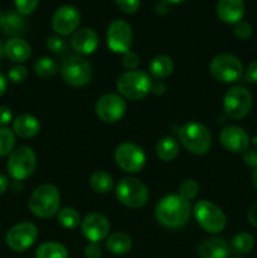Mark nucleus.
Wrapping results in <instances>:
<instances>
[{
    "label": "nucleus",
    "instance_id": "nucleus-44",
    "mask_svg": "<svg viewBox=\"0 0 257 258\" xmlns=\"http://www.w3.org/2000/svg\"><path fill=\"white\" fill-rule=\"evenodd\" d=\"M247 217H248L249 223L257 228V202L254 204H252L251 208L248 209V214H247Z\"/></svg>",
    "mask_w": 257,
    "mask_h": 258
},
{
    "label": "nucleus",
    "instance_id": "nucleus-24",
    "mask_svg": "<svg viewBox=\"0 0 257 258\" xmlns=\"http://www.w3.org/2000/svg\"><path fill=\"white\" fill-rule=\"evenodd\" d=\"M155 153L156 156L160 160L165 161V163L173 161L179 154L178 140L175 138H173V136H164L156 144Z\"/></svg>",
    "mask_w": 257,
    "mask_h": 258
},
{
    "label": "nucleus",
    "instance_id": "nucleus-11",
    "mask_svg": "<svg viewBox=\"0 0 257 258\" xmlns=\"http://www.w3.org/2000/svg\"><path fill=\"white\" fill-rule=\"evenodd\" d=\"M115 161L126 173H139L145 166V151L138 144L122 143L116 148Z\"/></svg>",
    "mask_w": 257,
    "mask_h": 258
},
{
    "label": "nucleus",
    "instance_id": "nucleus-10",
    "mask_svg": "<svg viewBox=\"0 0 257 258\" xmlns=\"http://www.w3.org/2000/svg\"><path fill=\"white\" fill-rule=\"evenodd\" d=\"M252 107V95L246 87L234 86L226 92L223 97V110L232 120L246 117Z\"/></svg>",
    "mask_w": 257,
    "mask_h": 258
},
{
    "label": "nucleus",
    "instance_id": "nucleus-23",
    "mask_svg": "<svg viewBox=\"0 0 257 258\" xmlns=\"http://www.w3.org/2000/svg\"><path fill=\"white\" fill-rule=\"evenodd\" d=\"M106 248L116 256L128 253L133 248V239L125 232H115L106 238Z\"/></svg>",
    "mask_w": 257,
    "mask_h": 258
},
{
    "label": "nucleus",
    "instance_id": "nucleus-50",
    "mask_svg": "<svg viewBox=\"0 0 257 258\" xmlns=\"http://www.w3.org/2000/svg\"><path fill=\"white\" fill-rule=\"evenodd\" d=\"M252 181H253V186L256 188V190H257V169H254L253 175H252Z\"/></svg>",
    "mask_w": 257,
    "mask_h": 258
},
{
    "label": "nucleus",
    "instance_id": "nucleus-33",
    "mask_svg": "<svg viewBox=\"0 0 257 258\" xmlns=\"http://www.w3.org/2000/svg\"><path fill=\"white\" fill-rule=\"evenodd\" d=\"M199 193V184L194 179H185L179 185V196L185 201H191Z\"/></svg>",
    "mask_w": 257,
    "mask_h": 258
},
{
    "label": "nucleus",
    "instance_id": "nucleus-19",
    "mask_svg": "<svg viewBox=\"0 0 257 258\" xmlns=\"http://www.w3.org/2000/svg\"><path fill=\"white\" fill-rule=\"evenodd\" d=\"M217 15L226 24H237L244 15L243 0H219Z\"/></svg>",
    "mask_w": 257,
    "mask_h": 258
},
{
    "label": "nucleus",
    "instance_id": "nucleus-14",
    "mask_svg": "<svg viewBox=\"0 0 257 258\" xmlns=\"http://www.w3.org/2000/svg\"><path fill=\"white\" fill-rule=\"evenodd\" d=\"M107 45L113 53L123 54L133 45V29L130 24L122 19H116L108 25L106 33Z\"/></svg>",
    "mask_w": 257,
    "mask_h": 258
},
{
    "label": "nucleus",
    "instance_id": "nucleus-36",
    "mask_svg": "<svg viewBox=\"0 0 257 258\" xmlns=\"http://www.w3.org/2000/svg\"><path fill=\"white\" fill-rule=\"evenodd\" d=\"M28 77V71L24 66L17 64L14 67H12L8 73V78L12 81L13 83H22L27 80Z\"/></svg>",
    "mask_w": 257,
    "mask_h": 258
},
{
    "label": "nucleus",
    "instance_id": "nucleus-29",
    "mask_svg": "<svg viewBox=\"0 0 257 258\" xmlns=\"http://www.w3.org/2000/svg\"><path fill=\"white\" fill-rule=\"evenodd\" d=\"M57 221L63 228L75 229L80 226L82 219H81V216L77 209L72 208V207H66V208L58 211Z\"/></svg>",
    "mask_w": 257,
    "mask_h": 258
},
{
    "label": "nucleus",
    "instance_id": "nucleus-16",
    "mask_svg": "<svg viewBox=\"0 0 257 258\" xmlns=\"http://www.w3.org/2000/svg\"><path fill=\"white\" fill-rule=\"evenodd\" d=\"M81 231L86 239L93 243H98L107 238L110 232V222L100 213L87 214L81 222Z\"/></svg>",
    "mask_w": 257,
    "mask_h": 258
},
{
    "label": "nucleus",
    "instance_id": "nucleus-43",
    "mask_svg": "<svg viewBox=\"0 0 257 258\" xmlns=\"http://www.w3.org/2000/svg\"><path fill=\"white\" fill-rule=\"evenodd\" d=\"M243 160L248 166L257 169V149H253V150L247 149L243 153Z\"/></svg>",
    "mask_w": 257,
    "mask_h": 258
},
{
    "label": "nucleus",
    "instance_id": "nucleus-31",
    "mask_svg": "<svg viewBox=\"0 0 257 258\" xmlns=\"http://www.w3.org/2000/svg\"><path fill=\"white\" fill-rule=\"evenodd\" d=\"M15 146L14 131L8 127H0V158L13 153Z\"/></svg>",
    "mask_w": 257,
    "mask_h": 258
},
{
    "label": "nucleus",
    "instance_id": "nucleus-27",
    "mask_svg": "<svg viewBox=\"0 0 257 258\" xmlns=\"http://www.w3.org/2000/svg\"><path fill=\"white\" fill-rule=\"evenodd\" d=\"M35 258H68V249L58 242H45L37 248Z\"/></svg>",
    "mask_w": 257,
    "mask_h": 258
},
{
    "label": "nucleus",
    "instance_id": "nucleus-49",
    "mask_svg": "<svg viewBox=\"0 0 257 258\" xmlns=\"http://www.w3.org/2000/svg\"><path fill=\"white\" fill-rule=\"evenodd\" d=\"M5 22H7V14H4V13L0 10V28H4Z\"/></svg>",
    "mask_w": 257,
    "mask_h": 258
},
{
    "label": "nucleus",
    "instance_id": "nucleus-9",
    "mask_svg": "<svg viewBox=\"0 0 257 258\" xmlns=\"http://www.w3.org/2000/svg\"><path fill=\"white\" fill-rule=\"evenodd\" d=\"M117 201L128 208H141L149 199V190L143 181L135 178H123L116 185Z\"/></svg>",
    "mask_w": 257,
    "mask_h": 258
},
{
    "label": "nucleus",
    "instance_id": "nucleus-47",
    "mask_svg": "<svg viewBox=\"0 0 257 258\" xmlns=\"http://www.w3.org/2000/svg\"><path fill=\"white\" fill-rule=\"evenodd\" d=\"M7 87H8L7 77H5V76L3 75L2 72H0V97H2V96L5 93V91H7Z\"/></svg>",
    "mask_w": 257,
    "mask_h": 258
},
{
    "label": "nucleus",
    "instance_id": "nucleus-22",
    "mask_svg": "<svg viewBox=\"0 0 257 258\" xmlns=\"http://www.w3.org/2000/svg\"><path fill=\"white\" fill-rule=\"evenodd\" d=\"M4 52L10 60L15 63L25 62L32 54V49L28 42L22 38H12L4 45Z\"/></svg>",
    "mask_w": 257,
    "mask_h": 258
},
{
    "label": "nucleus",
    "instance_id": "nucleus-4",
    "mask_svg": "<svg viewBox=\"0 0 257 258\" xmlns=\"http://www.w3.org/2000/svg\"><path fill=\"white\" fill-rule=\"evenodd\" d=\"M178 139L181 145L194 155L208 153L212 146V135L206 125L201 122H188L178 131Z\"/></svg>",
    "mask_w": 257,
    "mask_h": 258
},
{
    "label": "nucleus",
    "instance_id": "nucleus-15",
    "mask_svg": "<svg viewBox=\"0 0 257 258\" xmlns=\"http://www.w3.org/2000/svg\"><path fill=\"white\" fill-rule=\"evenodd\" d=\"M81 13L73 5H62L52 17V28L58 35H70L78 29Z\"/></svg>",
    "mask_w": 257,
    "mask_h": 258
},
{
    "label": "nucleus",
    "instance_id": "nucleus-38",
    "mask_svg": "<svg viewBox=\"0 0 257 258\" xmlns=\"http://www.w3.org/2000/svg\"><path fill=\"white\" fill-rule=\"evenodd\" d=\"M233 33H234V35L238 38V39L246 40L251 37L252 27L247 22H242L241 20V22H238L237 24H234Z\"/></svg>",
    "mask_w": 257,
    "mask_h": 258
},
{
    "label": "nucleus",
    "instance_id": "nucleus-51",
    "mask_svg": "<svg viewBox=\"0 0 257 258\" xmlns=\"http://www.w3.org/2000/svg\"><path fill=\"white\" fill-rule=\"evenodd\" d=\"M166 3H170V4H181V3L186 2V0H165Z\"/></svg>",
    "mask_w": 257,
    "mask_h": 258
},
{
    "label": "nucleus",
    "instance_id": "nucleus-1",
    "mask_svg": "<svg viewBox=\"0 0 257 258\" xmlns=\"http://www.w3.org/2000/svg\"><path fill=\"white\" fill-rule=\"evenodd\" d=\"M191 214V206L180 196H166L156 204V221L168 228H179L189 221Z\"/></svg>",
    "mask_w": 257,
    "mask_h": 258
},
{
    "label": "nucleus",
    "instance_id": "nucleus-6",
    "mask_svg": "<svg viewBox=\"0 0 257 258\" xmlns=\"http://www.w3.org/2000/svg\"><path fill=\"white\" fill-rule=\"evenodd\" d=\"M193 214L197 223L208 233H221L226 228V214L217 204L212 203V202L199 201L194 206Z\"/></svg>",
    "mask_w": 257,
    "mask_h": 258
},
{
    "label": "nucleus",
    "instance_id": "nucleus-21",
    "mask_svg": "<svg viewBox=\"0 0 257 258\" xmlns=\"http://www.w3.org/2000/svg\"><path fill=\"white\" fill-rule=\"evenodd\" d=\"M13 131L15 135L23 139H30L38 135L40 131V122L35 116L22 113L13 121Z\"/></svg>",
    "mask_w": 257,
    "mask_h": 258
},
{
    "label": "nucleus",
    "instance_id": "nucleus-46",
    "mask_svg": "<svg viewBox=\"0 0 257 258\" xmlns=\"http://www.w3.org/2000/svg\"><path fill=\"white\" fill-rule=\"evenodd\" d=\"M8 188H9V179L0 174V196H3L8 190Z\"/></svg>",
    "mask_w": 257,
    "mask_h": 258
},
{
    "label": "nucleus",
    "instance_id": "nucleus-30",
    "mask_svg": "<svg viewBox=\"0 0 257 258\" xmlns=\"http://www.w3.org/2000/svg\"><path fill=\"white\" fill-rule=\"evenodd\" d=\"M58 66L53 58L42 57L34 63V72L42 80H49L57 73Z\"/></svg>",
    "mask_w": 257,
    "mask_h": 258
},
{
    "label": "nucleus",
    "instance_id": "nucleus-48",
    "mask_svg": "<svg viewBox=\"0 0 257 258\" xmlns=\"http://www.w3.org/2000/svg\"><path fill=\"white\" fill-rule=\"evenodd\" d=\"M12 188H13V190H14V191H20L23 189L22 181H20V180H14V183H13Z\"/></svg>",
    "mask_w": 257,
    "mask_h": 258
},
{
    "label": "nucleus",
    "instance_id": "nucleus-26",
    "mask_svg": "<svg viewBox=\"0 0 257 258\" xmlns=\"http://www.w3.org/2000/svg\"><path fill=\"white\" fill-rule=\"evenodd\" d=\"M254 247V238L252 234L247 233V232H241V233L236 234L232 238L231 243H229V249L231 253L241 256V254H246L252 251Z\"/></svg>",
    "mask_w": 257,
    "mask_h": 258
},
{
    "label": "nucleus",
    "instance_id": "nucleus-7",
    "mask_svg": "<svg viewBox=\"0 0 257 258\" xmlns=\"http://www.w3.org/2000/svg\"><path fill=\"white\" fill-rule=\"evenodd\" d=\"M209 72L218 82L233 83L243 76V64L236 55L222 53L212 59Z\"/></svg>",
    "mask_w": 257,
    "mask_h": 258
},
{
    "label": "nucleus",
    "instance_id": "nucleus-18",
    "mask_svg": "<svg viewBox=\"0 0 257 258\" xmlns=\"http://www.w3.org/2000/svg\"><path fill=\"white\" fill-rule=\"evenodd\" d=\"M100 44L97 33L91 28H81L73 33L71 47L78 55L92 54Z\"/></svg>",
    "mask_w": 257,
    "mask_h": 258
},
{
    "label": "nucleus",
    "instance_id": "nucleus-40",
    "mask_svg": "<svg viewBox=\"0 0 257 258\" xmlns=\"http://www.w3.org/2000/svg\"><path fill=\"white\" fill-rule=\"evenodd\" d=\"M85 257L86 258H101L102 257V248L98 243L90 242L85 247Z\"/></svg>",
    "mask_w": 257,
    "mask_h": 258
},
{
    "label": "nucleus",
    "instance_id": "nucleus-5",
    "mask_svg": "<svg viewBox=\"0 0 257 258\" xmlns=\"http://www.w3.org/2000/svg\"><path fill=\"white\" fill-rule=\"evenodd\" d=\"M59 72L66 83L72 87H83L92 80L93 68L82 55L71 54L62 59Z\"/></svg>",
    "mask_w": 257,
    "mask_h": 258
},
{
    "label": "nucleus",
    "instance_id": "nucleus-3",
    "mask_svg": "<svg viewBox=\"0 0 257 258\" xmlns=\"http://www.w3.org/2000/svg\"><path fill=\"white\" fill-rule=\"evenodd\" d=\"M153 80L144 71H127L117 78L116 88L122 97L131 101L145 98L151 92Z\"/></svg>",
    "mask_w": 257,
    "mask_h": 258
},
{
    "label": "nucleus",
    "instance_id": "nucleus-41",
    "mask_svg": "<svg viewBox=\"0 0 257 258\" xmlns=\"http://www.w3.org/2000/svg\"><path fill=\"white\" fill-rule=\"evenodd\" d=\"M13 120V112L8 106H0V126L5 127Z\"/></svg>",
    "mask_w": 257,
    "mask_h": 258
},
{
    "label": "nucleus",
    "instance_id": "nucleus-28",
    "mask_svg": "<svg viewBox=\"0 0 257 258\" xmlns=\"http://www.w3.org/2000/svg\"><path fill=\"white\" fill-rule=\"evenodd\" d=\"M90 185L96 193L106 194L113 189V179L108 173L103 170H97L91 175Z\"/></svg>",
    "mask_w": 257,
    "mask_h": 258
},
{
    "label": "nucleus",
    "instance_id": "nucleus-37",
    "mask_svg": "<svg viewBox=\"0 0 257 258\" xmlns=\"http://www.w3.org/2000/svg\"><path fill=\"white\" fill-rule=\"evenodd\" d=\"M122 64L128 71H135L140 64V57H139L138 53L128 50L122 54Z\"/></svg>",
    "mask_w": 257,
    "mask_h": 258
},
{
    "label": "nucleus",
    "instance_id": "nucleus-2",
    "mask_svg": "<svg viewBox=\"0 0 257 258\" xmlns=\"http://www.w3.org/2000/svg\"><path fill=\"white\" fill-rule=\"evenodd\" d=\"M30 212L39 218H52L60 207V193L52 184H42L32 193L29 198Z\"/></svg>",
    "mask_w": 257,
    "mask_h": 258
},
{
    "label": "nucleus",
    "instance_id": "nucleus-20",
    "mask_svg": "<svg viewBox=\"0 0 257 258\" xmlns=\"http://www.w3.org/2000/svg\"><path fill=\"white\" fill-rule=\"evenodd\" d=\"M199 258H228L231 249L229 243L223 238L213 237V238L204 239L197 249Z\"/></svg>",
    "mask_w": 257,
    "mask_h": 258
},
{
    "label": "nucleus",
    "instance_id": "nucleus-34",
    "mask_svg": "<svg viewBox=\"0 0 257 258\" xmlns=\"http://www.w3.org/2000/svg\"><path fill=\"white\" fill-rule=\"evenodd\" d=\"M45 45H47L48 49L52 53H54V54H62V53H65L66 49H67V43H66V40L58 34L49 35V37L47 38V40H45Z\"/></svg>",
    "mask_w": 257,
    "mask_h": 258
},
{
    "label": "nucleus",
    "instance_id": "nucleus-42",
    "mask_svg": "<svg viewBox=\"0 0 257 258\" xmlns=\"http://www.w3.org/2000/svg\"><path fill=\"white\" fill-rule=\"evenodd\" d=\"M244 80L248 83H257V60L252 62L244 72Z\"/></svg>",
    "mask_w": 257,
    "mask_h": 258
},
{
    "label": "nucleus",
    "instance_id": "nucleus-52",
    "mask_svg": "<svg viewBox=\"0 0 257 258\" xmlns=\"http://www.w3.org/2000/svg\"><path fill=\"white\" fill-rule=\"evenodd\" d=\"M233 258H243V257H233Z\"/></svg>",
    "mask_w": 257,
    "mask_h": 258
},
{
    "label": "nucleus",
    "instance_id": "nucleus-39",
    "mask_svg": "<svg viewBox=\"0 0 257 258\" xmlns=\"http://www.w3.org/2000/svg\"><path fill=\"white\" fill-rule=\"evenodd\" d=\"M116 5L122 10L123 13L133 14L136 13L140 8V0H115Z\"/></svg>",
    "mask_w": 257,
    "mask_h": 258
},
{
    "label": "nucleus",
    "instance_id": "nucleus-25",
    "mask_svg": "<svg viewBox=\"0 0 257 258\" xmlns=\"http://www.w3.org/2000/svg\"><path fill=\"white\" fill-rule=\"evenodd\" d=\"M174 71V63L170 57L164 54H159L151 59L149 64V72L156 80H163L170 76Z\"/></svg>",
    "mask_w": 257,
    "mask_h": 258
},
{
    "label": "nucleus",
    "instance_id": "nucleus-13",
    "mask_svg": "<svg viewBox=\"0 0 257 258\" xmlns=\"http://www.w3.org/2000/svg\"><path fill=\"white\" fill-rule=\"evenodd\" d=\"M95 112L101 121L113 123L120 121L126 112V102L122 96L107 93L101 96L95 106Z\"/></svg>",
    "mask_w": 257,
    "mask_h": 258
},
{
    "label": "nucleus",
    "instance_id": "nucleus-45",
    "mask_svg": "<svg viewBox=\"0 0 257 258\" xmlns=\"http://www.w3.org/2000/svg\"><path fill=\"white\" fill-rule=\"evenodd\" d=\"M165 91H166L165 83L161 82L160 80L156 81V82H154V81H153V86H151V92L155 93V95H163V93H165Z\"/></svg>",
    "mask_w": 257,
    "mask_h": 258
},
{
    "label": "nucleus",
    "instance_id": "nucleus-17",
    "mask_svg": "<svg viewBox=\"0 0 257 258\" xmlns=\"http://www.w3.org/2000/svg\"><path fill=\"white\" fill-rule=\"evenodd\" d=\"M219 141L231 153H244L248 149L249 136L239 126H228L221 131Z\"/></svg>",
    "mask_w": 257,
    "mask_h": 258
},
{
    "label": "nucleus",
    "instance_id": "nucleus-35",
    "mask_svg": "<svg viewBox=\"0 0 257 258\" xmlns=\"http://www.w3.org/2000/svg\"><path fill=\"white\" fill-rule=\"evenodd\" d=\"M39 0H14V5L17 12L20 15H30L37 9Z\"/></svg>",
    "mask_w": 257,
    "mask_h": 258
},
{
    "label": "nucleus",
    "instance_id": "nucleus-12",
    "mask_svg": "<svg viewBox=\"0 0 257 258\" xmlns=\"http://www.w3.org/2000/svg\"><path fill=\"white\" fill-rule=\"evenodd\" d=\"M38 227L30 222H23L8 231L5 241L8 247L15 252H24L34 244L38 238Z\"/></svg>",
    "mask_w": 257,
    "mask_h": 258
},
{
    "label": "nucleus",
    "instance_id": "nucleus-32",
    "mask_svg": "<svg viewBox=\"0 0 257 258\" xmlns=\"http://www.w3.org/2000/svg\"><path fill=\"white\" fill-rule=\"evenodd\" d=\"M24 28V20L19 13H9L7 14V22H5L4 30L8 34H18L23 32Z\"/></svg>",
    "mask_w": 257,
    "mask_h": 258
},
{
    "label": "nucleus",
    "instance_id": "nucleus-8",
    "mask_svg": "<svg viewBox=\"0 0 257 258\" xmlns=\"http://www.w3.org/2000/svg\"><path fill=\"white\" fill-rule=\"evenodd\" d=\"M37 155L29 146H20L13 150L7 163V170L14 180H24L34 173Z\"/></svg>",
    "mask_w": 257,
    "mask_h": 258
}]
</instances>
